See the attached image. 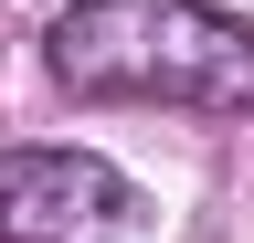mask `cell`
I'll return each instance as SVG.
<instances>
[{
  "label": "cell",
  "instance_id": "cell-1",
  "mask_svg": "<svg viewBox=\"0 0 254 243\" xmlns=\"http://www.w3.org/2000/svg\"><path fill=\"white\" fill-rule=\"evenodd\" d=\"M53 74L85 96L254 106V32L201 0H85L53 21Z\"/></svg>",
  "mask_w": 254,
  "mask_h": 243
},
{
  "label": "cell",
  "instance_id": "cell-2",
  "mask_svg": "<svg viewBox=\"0 0 254 243\" xmlns=\"http://www.w3.org/2000/svg\"><path fill=\"white\" fill-rule=\"evenodd\" d=\"M127 222V180L74 148H21L0 159V233L11 243H117Z\"/></svg>",
  "mask_w": 254,
  "mask_h": 243
}]
</instances>
